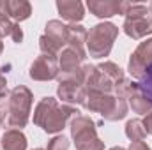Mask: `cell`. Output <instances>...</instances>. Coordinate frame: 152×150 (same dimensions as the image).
Returning a JSON list of instances; mask_svg holds the SVG:
<instances>
[{
	"label": "cell",
	"instance_id": "cell-7",
	"mask_svg": "<svg viewBox=\"0 0 152 150\" xmlns=\"http://www.w3.org/2000/svg\"><path fill=\"white\" fill-rule=\"evenodd\" d=\"M127 71L136 79H145L152 73V37L138 44V48L131 53Z\"/></svg>",
	"mask_w": 152,
	"mask_h": 150
},
{
	"label": "cell",
	"instance_id": "cell-21",
	"mask_svg": "<svg viewBox=\"0 0 152 150\" xmlns=\"http://www.w3.org/2000/svg\"><path fill=\"white\" fill-rule=\"evenodd\" d=\"M69 145H71L69 138H66L64 134H57L48 141L46 150H69Z\"/></svg>",
	"mask_w": 152,
	"mask_h": 150
},
{
	"label": "cell",
	"instance_id": "cell-17",
	"mask_svg": "<svg viewBox=\"0 0 152 150\" xmlns=\"http://www.w3.org/2000/svg\"><path fill=\"white\" fill-rule=\"evenodd\" d=\"M126 136L131 141H143L147 138V131L143 125V120L140 118H131L126 124Z\"/></svg>",
	"mask_w": 152,
	"mask_h": 150
},
{
	"label": "cell",
	"instance_id": "cell-28",
	"mask_svg": "<svg viewBox=\"0 0 152 150\" xmlns=\"http://www.w3.org/2000/svg\"><path fill=\"white\" fill-rule=\"evenodd\" d=\"M147 9H149V12H151V16H152V2L149 4V5H147Z\"/></svg>",
	"mask_w": 152,
	"mask_h": 150
},
{
	"label": "cell",
	"instance_id": "cell-12",
	"mask_svg": "<svg viewBox=\"0 0 152 150\" xmlns=\"http://www.w3.org/2000/svg\"><path fill=\"white\" fill-rule=\"evenodd\" d=\"M87 28L80 23H69L67 25V46H71L73 50H76L81 57L87 58Z\"/></svg>",
	"mask_w": 152,
	"mask_h": 150
},
{
	"label": "cell",
	"instance_id": "cell-5",
	"mask_svg": "<svg viewBox=\"0 0 152 150\" xmlns=\"http://www.w3.org/2000/svg\"><path fill=\"white\" fill-rule=\"evenodd\" d=\"M71 136L76 150H104V141L97 136L94 120L87 115H78L71 120Z\"/></svg>",
	"mask_w": 152,
	"mask_h": 150
},
{
	"label": "cell",
	"instance_id": "cell-15",
	"mask_svg": "<svg viewBox=\"0 0 152 150\" xmlns=\"http://www.w3.org/2000/svg\"><path fill=\"white\" fill-rule=\"evenodd\" d=\"M44 36L55 41L64 50L67 46V25H64L60 20H50L44 27Z\"/></svg>",
	"mask_w": 152,
	"mask_h": 150
},
{
	"label": "cell",
	"instance_id": "cell-20",
	"mask_svg": "<svg viewBox=\"0 0 152 150\" xmlns=\"http://www.w3.org/2000/svg\"><path fill=\"white\" fill-rule=\"evenodd\" d=\"M39 50H41L42 55H50V57H57V58H58V53L62 51V48L55 41H51L48 36H44V34L39 37Z\"/></svg>",
	"mask_w": 152,
	"mask_h": 150
},
{
	"label": "cell",
	"instance_id": "cell-14",
	"mask_svg": "<svg viewBox=\"0 0 152 150\" xmlns=\"http://www.w3.org/2000/svg\"><path fill=\"white\" fill-rule=\"evenodd\" d=\"M27 136L20 129H7L0 138L2 150H27Z\"/></svg>",
	"mask_w": 152,
	"mask_h": 150
},
{
	"label": "cell",
	"instance_id": "cell-25",
	"mask_svg": "<svg viewBox=\"0 0 152 150\" xmlns=\"http://www.w3.org/2000/svg\"><path fill=\"white\" fill-rule=\"evenodd\" d=\"M4 87H7V79H5L4 71H2V67H0V88H4Z\"/></svg>",
	"mask_w": 152,
	"mask_h": 150
},
{
	"label": "cell",
	"instance_id": "cell-18",
	"mask_svg": "<svg viewBox=\"0 0 152 150\" xmlns=\"http://www.w3.org/2000/svg\"><path fill=\"white\" fill-rule=\"evenodd\" d=\"M142 88H140V83H136V81H133V79H124V81H120V83H117L113 87V94L115 97H120V99H129L133 94H136V92H140Z\"/></svg>",
	"mask_w": 152,
	"mask_h": 150
},
{
	"label": "cell",
	"instance_id": "cell-8",
	"mask_svg": "<svg viewBox=\"0 0 152 150\" xmlns=\"http://www.w3.org/2000/svg\"><path fill=\"white\" fill-rule=\"evenodd\" d=\"M28 76L34 81H51L58 76V58L50 55H39L37 58L30 64Z\"/></svg>",
	"mask_w": 152,
	"mask_h": 150
},
{
	"label": "cell",
	"instance_id": "cell-4",
	"mask_svg": "<svg viewBox=\"0 0 152 150\" xmlns=\"http://www.w3.org/2000/svg\"><path fill=\"white\" fill-rule=\"evenodd\" d=\"M117 37H118V27L115 23H112V21L97 23L87 34V42H85L87 55H90L94 58L108 57Z\"/></svg>",
	"mask_w": 152,
	"mask_h": 150
},
{
	"label": "cell",
	"instance_id": "cell-26",
	"mask_svg": "<svg viewBox=\"0 0 152 150\" xmlns=\"http://www.w3.org/2000/svg\"><path fill=\"white\" fill-rule=\"evenodd\" d=\"M4 122H5V115H4V111H0V127L4 125Z\"/></svg>",
	"mask_w": 152,
	"mask_h": 150
},
{
	"label": "cell",
	"instance_id": "cell-16",
	"mask_svg": "<svg viewBox=\"0 0 152 150\" xmlns=\"http://www.w3.org/2000/svg\"><path fill=\"white\" fill-rule=\"evenodd\" d=\"M127 106L133 110L134 113H138V115H149L152 113V101L140 90V92H136V94H133L129 99H127Z\"/></svg>",
	"mask_w": 152,
	"mask_h": 150
},
{
	"label": "cell",
	"instance_id": "cell-6",
	"mask_svg": "<svg viewBox=\"0 0 152 150\" xmlns=\"http://www.w3.org/2000/svg\"><path fill=\"white\" fill-rule=\"evenodd\" d=\"M124 25L122 30L127 37L142 39L152 34V16L143 4H131L127 12L124 14Z\"/></svg>",
	"mask_w": 152,
	"mask_h": 150
},
{
	"label": "cell",
	"instance_id": "cell-9",
	"mask_svg": "<svg viewBox=\"0 0 152 150\" xmlns=\"http://www.w3.org/2000/svg\"><path fill=\"white\" fill-rule=\"evenodd\" d=\"M87 7L94 16H97L101 20H106V18H112V16H117V14H126L127 9L131 7V2H124V0H88Z\"/></svg>",
	"mask_w": 152,
	"mask_h": 150
},
{
	"label": "cell",
	"instance_id": "cell-2",
	"mask_svg": "<svg viewBox=\"0 0 152 150\" xmlns=\"http://www.w3.org/2000/svg\"><path fill=\"white\" fill-rule=\"evenodd\" d=\"M34 103V94L30 92L28 87L18 85L11 88V97H9V106L5 115V125L11 129H23L28 120H30V110Z\"/></svg>",
	"mask_w": 152,
	"mask_h": 150
},
{
	"label": "cell",
	"instance_id": "cell-23",
	"mask_svg": "<svg viewBox=\"0 0 152 150\" xmlns=\"http://www.w3.org/2000/svg\"><path fill=\"white\" fill-rule=\"evenodd\" d=\"M127 150H152V149L145 141H131V145H129Z\"/></svg>",
	"mask_w": 152,
	"mask_h": 150
},
{
	"label": "cell",
	"instance_id": "cell-19",
	"mask_svg": "<svg viewBox=\"0 0 152 150\" xmlns=\"http://www.w3.org/2000/svg\"><path fill=\"white\" fill-rule=\"evenodd\" d=\"M97 69H99L103 74L106 76L112 83H113V87L117 85V83H120V81H124V79H126L124 71H122L115 62H103V64H99V66H97Z\"/></svg>",
	"mask_w": 152,
	"mask_h": 150
},
{
	"label": "cell",
	"instance_id": "cell-11",
	"mask_svg": "<svg viewBox=\"0 0 152 150\" xmlns=\"http://www.w3.org/2000/svg\"><path fill=\"white\" fill-rule=\"evenodd\" d=\"M57 11L62 16V20L69 23H80L85 18V5L80 0H58Z\"/></svg>",
	"mask_w": 152,
	"mask_h": 150
},
{
	"label": "cell",
	"instance_id": "cell-24",
	"mask_svg": "<svg viewBox=\"0 0 152 150\" xmlns=\"http://www.w3.org/2000/svg\"><path fill=\"white\" fill-rule=\"evenodd\" d=\"M143 125H145L147 134H152V113H149V115L143 118Z\"/></svg>",
	"mask_w": 152,
	"mask_h": 150
},
{
	"label": "cell",
	"instance_id": "cell-3",
	"mask_svg": "<svg viewBox=\"0 0 152 150\" xmlns=\"http://www.w3.org/2000/svg\"><path fill=\"white\" fill-rule=\"evenodd\" d=\"M83 106L88 111L99 113L108 122H117L126 118L129 110L126 99L115 97L113 94H96V92H87V99Z\"/></svg>",
	"mask_w": 152,
	"mask_h": 150
},
{
	"label": "cell",
	"instance_id": "cell-1",
	"mask_svg": "<svg viewBox=\"0 0 152 150\" xmlns=\"http://www.w3.org/2000/svg\"><path fill=\"white\" fill-rule=\"evenodd\" d=\"M78 110L69 104H58L55 97H42L34 110V124L48 134L60 133L69 120L78 117Z\"/></svg>",
	"mask_w": 152,
	"mask_h": 150
},
{
	"label": "cell",
	"instance_id": "cell-22",
	"mask_svg": "<svg viewBox=\"0 0 152 150\" xmlns=\"http://www.w3.org/2000/svg\"><path fill=\"white\" fill-rule=\"evenodd\" d=\"M9 97H11V90L7 87L0 88V111H7V106H9Z\"/></svg>",
	"mask_w": 152,
	"mask_h": 150
},
{
	"label": "cell",
	"instance_id": "cell-13",
	"mask_svg": "<svg viewBox=\"0 0 152 150\" xmlns=\"http://www.w3.org/2000/svg\"><path fill=\"white\" fill-rule=\"evenodd\" d=\"M4 7H5V14L16 23L25 21L32 16V5L27 0H5Z\"/></svg>",
	"mask_w": 152,
	"mask_h": 150
},
{
	"label": "cell",
	"instance_id": "cell-30",
	"mask_svg": "<svg viewBox=\"0 0 152 150\" xmlns=\"http://www.w3.org/2000/svg\"><path fill=\"white\" fill-rule=\"evenodd\" d=\"M34 150H44V149H34Z\"/></svg>",
	"mask_w": 152,
	"mask_h": 150
},
{
	"label": "cell",
	"instance_id": "cell-27",
	"mask_svg": "<svg viewBox=\"0 0 152 150\" xmlns=\"http://www.w3.org/2000/svg\"><path fill=\"white\" fill-rule=\"evenodd\" d=\"M110 150H127V149H122V147H112Z\"/></svg>",
	"mask_w": 152,
	"mask_h": 150
},
{
	"label": "cell",
	"instance_id": "cell-10",
	"mask_svg": "<svg viewBox=\"0 0 152 150\" xmlns=\"http://www.w3.org/2000/svg\"><path fill=\"white\" fill-rule=\"evenodd\" d=\"M57 97L64 104H85L87 88L78 81H60L57 87Z\"/></svg>",
	"mask_w": 152,
	"mask_h": 150
},
{
	"label": "cell",
	"instance_id": "cell-29",
	"mask_svg": "<svg viewBox=\"0 0 152 150\" xmlns=\"http://www.w3.org/2000/svg\"><path fill=\"white\" fill-rule=\"evenodd\" d=\"M2 51H4V42L0 41V55H2Z\"/></svg>",
	"mask_w": 152,
	"mask_h": 150
}]
</instances>
